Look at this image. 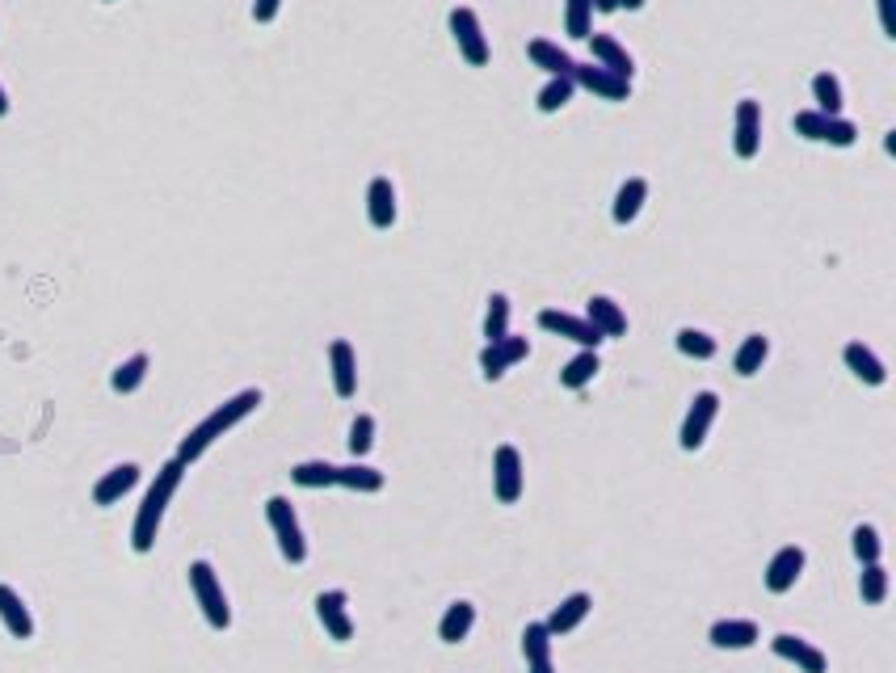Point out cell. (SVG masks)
<instances>
[{"mask_svg":"<svg viewBox=\"0 0 896 673\" xmlns=\"http://www.w3.org/2000/svg\"><path fill=\"white\" fill-rule=\"evenodd\" d=\"M602 371V362H598V350H581L577 358H568L564 362V371H560V383L564 387H585V383H594V375Z\"/></svg>","mask_w":896,"mask_h":673,"instance_id":"cell-29","label":"cell"},{"mask_svg":"<svg viewBox=\"0 0 896 673\" xmlns=\"http://www.w3.org/2000/svg\"><path fill=\"white\" fill-rule=\"evenodd\" d=\"M278 9H282V0H253V22H261V26L274 22Z\"/></svg>","mask_w":896,"mask_h":673,"instance_id":"cell-43","label":"cell"},{"mask_svg":"<svg viewBox=\"0 0 896 673\" xmlns=\"http://www.w3.org/2000/svg\"><path fill=\"white\" fill-rule=\"evenodd\" d=\"M678 350L686 354V358H699V362H707V358H716V337H707L703 329H678Z\"/></svg>","mask_w":896,"mask_h":673,"instance_id":"cell-38","label":"cell"},{"mask_svg":"<svg viewBox=\"0 0 896 673\" xmlns=\"http://www.w3.org/2000/svg\"><path fill=\"white\" fill-rule=\"evenodd\" d=\"M375 446V417L371 413H358L354 417V425H350V451H354V459H362L366 451Z\"/></svg>","mask_w":896,"mask_h":673,"instance_id":"cell-40","label":"cell"},{"mask_svg":"<svg viewBox=\"0 0 896 673\" xmlns=\"http://www.w3.org/2000/svg\"><path fill=\"white\" fill-rule=\"evenodd\" d=\"M329 366H333V387L341 400H350L358 392V354L350 341H333L329 345Z\"/></svg>","mask_w":896,"mask_h":673,"instance_id":"cell-18","label":"cell"},{"mask_svg":"<svg viewBox=\"0 0 896 673\" xmlns=\"http://www.w3.org/2000/svg\"><path fill=\"white\" fill-rule=\"evenodd\" d=\"M472 623H476V606L472 602H451V606H446V615H442V623H438V640L442 644H459V640H467Z\"/></svg>","mask_w":896,"mask_h":673,"instance_id":"cell-26","label":"cell"},{"mask_svg":"<svg viewBox=\"0 0 896 673\" xmlns=\"http://www.w3.org/2000/svg\"><path fill=\"white\" fill-rule=\"evenodd\" d=\"M266 522H270L274 539H278L282 560H287V564H303V560H308V539H303L299 518H295V505L287 497H270L266 501Z\"/></svg>","mask_w":896,"mask_h":673,"instance_id":"cell-4","label":"cell"},{"mask_svg":"<svg viewBox=\"0 0 896 673\" xmlns=\"http://www.w3.org/2000/svg\"><path fill=\"white\" fill-rule=\"evenodd\" d=\"M337 484L354 488V493H379L383 472H375V467H366V463H350V467H337Z\"/></svg>","mask_w":896,"mask_h":673,"instance_id":"cell-32","label":"cell"},{"mask_svg":"<svg viewBox=\"0 0 896 673\" xmlns=\"http://www.w3.org/2000/svg\"><path fill=\"white\" fill-rule=\"evenodd\" d=\"M585 320L594 324V329L602 333V337H623L627 333V312L619 308L610 295H594L589 299V308H585Z\"/></svg>","mask_w":896,"mask_h":673,"instance_id":"cell-22","label":"cell"},{"mask_svg":"<svg viewBox=\"0 0 896 673\" xmlns=\"http://www.w3.org/2000/svg\"><path fill=\"white\" fill-rule=\"evenodd\" d=\"M509 333V299L497 291V295H488V312H484V341L493 345V341H501Z\"/></svg>","mask_w":896,"mask_h":673,"instance_id":"cell-35","label":"cell"},{"mask_svg":"<svg viewBox=\"0 0 896 673\" xmlns=\"http://www.w3.org/2000/svg\"><path fill=\"white\" fill-rule=\"evenodd\" d=\"M568 76H573V85H577V89H589V93L602 97V101H627V97H631V80H623V76H615V72L598 68L594 59H589V64H573V68H568Z\"/></svg>","mask_w":896,"mask_h":673,"instance_id":"cell-10","label":"cell"},{"mask_svg":"<svg viewBox=\"0 0 896 673\" xmlns=\"http://www.w3.org/2000/svg\"><path fill=\"white\" fill-rule=\"evenodd\" d=\"M316 615H320V623H324V631L337 640V644H345L354 636V619H350V598L341 594V589H329V594H320L316 598Z\"/></svg>","mask_w":896,"mask_h":673,"instance_id":"cell-14","label":"cell"},{"mask_svg":"<svg viewBox=\"0 0 896 673\" xmlns=\"http://www.w3.org/2000/svg\"><path fill=\"white\" fill-rule=\"evenodd\" d=\"M589 610H594V598H589V594H568V598L552 610V615H547L543 627L552 631V640H556V636H568V631H577V627L585 623Z\"/></svg>","mask_w":896,"mask_h":673,"instance_id":"cell-20","label":"cell"},{"mask_svg":"<svg viewBox=\"0 0 896 673\" xmlns=\"http://www.w3.org/2000/svg\"><path fill=\"white\" fill-rule=\"evenodd\" d=\"M594 9L598 13H615V0H594Z\"/></svg>","mask_w":896,"mask_h":673,"instance_id":"cell-46","label":"cell"},{"mask_svg":"<svg viewBox=\"0 0 896 673\" xmlns=\"http://www.w3.org/2000/svg\"><path fill=\"white\" fill-rule=\"evenodd\" d=\"M480 371H484V379H501V375L509 371L497 345H484V350H480Z\"/></svg>","mask_w":896,"mask_h":673,"instance_id":"cell-42","label":"cell"},{"mask_svg":"<svg viewBox=\"0 0 896 673\" xmlns=\"http://www.w3.org/2000/svg\"><path fill=\"white\" fill-rule=\"evenodd\" d=\"M148 366H152V358H148V354H131V358H127V362H122V366H118V371L110 375V387H114V392H118V396H127V392H135V387H139V383H144V375H148Z\"/></svg>","mask_w":896,"mask_h":673,"instance_id":"cell-31","label":"cell"},{"mask_svg":"<svg viewBox=\"0 0 896 673\" xmlns=\"http://www.w3.org/2000/svg\"><path fill=\"white\" fill-rule=\"evenodd\" d=\"M615 9H627V13H636V9H644V0H615Z\"/></svg>","mask_w":896,"mask_h":673,"instance_id":"cell-45","label":"cell"},{"mask_svg":"<svg viewBox=\"0 0 896 673\" xmlns=\"http://www.w3.org/2000/svg\"><path fill=\"white\" fill-rule=\"evenodd\" d=\"M366 219H371V228H392L396 223V186L392 177H375L371 186H366Z\"/></svg>","mask_w":896,"mask_h":673,"instance_id":"cell-17","label":"cell"},{"mask_svg":"<svg viewBox=\"0 0 896 673\" xmlns=\"http://www.w3.org/2000/svg\"><path fill=\"white\" fill-rule=\"evenodd\" d=\"M526 488V472H522V455L518 446H497L493 455V493L501 505H514Z\"/></svg>","mask_w":896,"mask_h":673,"instance_id":"cell-9","label":"cell"},{"mask_svg":"<svg viewBox=\"0 0 896 673\" xmlns=\"http://www.w3.org/2000/svg\"><path fill=\"white\" fill-rule=\"evenodd\" d=\"M732 152L741 160H753L762 152V106L758 101H741L737 106V127H732Z\"/></svg>","mask_w":896,"mask_h":673,"instance_id":"cell-11","label":"cell"},{"mask_svg":"<svg viewBox=\"0 0 896 673\" xmlns=\"http://www.w3.org/2000/svg\"><path fill=\"white\" fill-rule=\"evenodd\" d=\"M181 476H186V463L169 459V463H165V467H160V472H156L152 488L144 493V505H139V514H135V526H131V547H135L139 556H148L152 547H156L160 522H165V509H169L173 493L181 488Z\"/></svg>","mask_w":896,"mask_h":673,"instance_id":"cell-2","label":"cell"},{"mask_svg":"<svg viewBox=\"0 0 896 673\" xmlns=\"http://www.w3.org/2000/svg\"><path fill=\"white\" fill-rule=\"evenodd\" d=\"M9 114V97H5V89H0V118Z\"/></svg>","mask_w":896,"mask_h":673,"instance_id":"cell-47","label":"cell"},{"mask_svg":"<svg viewBox=\"0 0 896 673\" xmlns=\"http://www.w3.org/2000/svg\"><path fill=\"white\" fill-rule=\"evenodd\" d=\"M573 93H577L573 76H552V80H547V85L539 89V101H535V106H539L543 114H556V110H564L568 101H573Z\"/></svg>","mask_w":896,"mask_h":673,"instance_id":"cell-33","label":"cell"},{"mask_svg":"<svg viewBox=\"0 0 896 673\" xmlns=\"http://www.w3.org/2000/svg\"><path fill=\"white\" fill-rule=\"evenodd\" d=\"M497 350H501V358H505V366H514V362H522L526 354H531V341L526 337H514V333H505L501 341H493Z\"/></svg>","mask_w":896,"mask_h":673,"instance_id":"cell-41","label":"cell"},{"mask_svg":"<svg viewBox=\"0 0 896 673\" xmlns=\"http://www.w3.org/2000/svg\"><path fill=\"white\" fill-rule=\"evenodd\" d=\"M812 101L821 114H842V80L833 72H817L812 76Z\"/></svg>","mask_w":896,"mask_h":673,"instance_id":"cell-30","label":"cell"},{"mask_svg":"<svg viewBox=\"0 0 896 673\" xmlns=\"http://www.w3.org/2000/svg\"><path fill=\"white\" fill-rule=\"evenodd\" d=\"M880 26L888 38H896V0H880Z\"/></svg>","mask_w":896,"mask_h":673,"instance_id":"cell-44","label":"cell"},{"mask_svg":"<svg viewBox=\"0 0 896 673\" xmlns=\"http://www.w3.org/2000/svg\"><path fill=\"white\" fill-rule=\"evenodd\" d=\"M796 135L812 139V144H829V148H854L859 127L842 114H821V110H800L796 114Z\"/></svg>","mask_w":896,"mask_h":673,"instance_id":"cell-5","label":"cell"},{"mask_svg":"<svg viewBox=\"0 0 896 673\" xmlns=\"http://www.w3.org/2000/svg\"><path fill=\"white\" fill-rule=\"evenodd\" d=\"M644 198H648V181H644V177H627L623 186H619V194H615V211H610L619 228H627V223L640 215Z\"/></svg>","mask_w":896,"mask_h":673,"instance_id":"cell-27","label":"cell"},{"mask_svg":"<svg viewBox=\"0 0 896 673\" xmlns=\"http://www.w3.org/2000/svg\"><path fill=\"white\" fill-rule=\"evenodd\" d=\"M770 648H775V657L791 661L800 673H829V657H825V652H821V648H812V644L800 640V636H791V631H783V636L770 640Z\"/></svg>","mask_w":896,"mask_h":673,"instance_id":"cell-12","label":"cell"},{"mask_svg":"<svg viewBox=\"0 0 896 673\" xmlns=\"http://www.w3.org/2000/svg\"><path fill=\"white\" fill-rule=\"evenodd\" d=\"M758 623L753 619H720L716 627H711V644L716 648H749V644H758Z\"/></svg>","mask_w":896,"mask_h":673,"instance_id":"cell-25","label":"cell"},{"mask_svg":"<svg viewBox=\"0 0 896 673\" xmlns=\"http://www.w3.org/2000/svg\"><path fill=\"white\" fill-rule=\"evenodd\" d=\"M0 623L9 627L13 640H30L34 636V619H30V606L22 602V594L9 585H0Z\"/></svg>","mask_w":896,"mask_h":673,"instance_id":"cell-21","label":"cell"},{"mask_svg":"<svg viewBox=\"0 0 896 673\" xmlns=\"http://www.w3.org/2000/svg\"><path fill=\"white\" fill-rule=\"evenodd\" d=\"M522 657H526V673H556L552 661V631L543 623H526L522 631Z\"/></svg>","mask_w":896,"mask_h":673,"instance_id":"cell-16","label":"cell"},{"mask_svg":"<svg viewBox=\"0 0 896 673\" xmlns=\"http://www.w3.org/2000/svg\"><path fill=\"white\" fill-rule=\"evenodd\" d=\"M190 589L198 598V610L215 631H228L232 627V606H228V594H223V581L215 577V568L207 560H194L190 564Z\"/></svg>","mask_w":896,"mask_h":673,"instance_id":"cell-3","label":"cell"},{"mask_svg":"<svg viewBox=\"0 0 896 673\" xmlns=\"http://www.w3.org/2000/svg\"><path fill=\"white\" fill-rule=\"evenodd\" d=\"M850 547H854V556H859V564H875V560H880V552H884L880 530H875V526H854Z\"/></svg>","mask_w":896,"mask_h":673,"instance_id":"cell-39","label":"cell"},{"mask_svg":"<svg viewBox=\"0 0 896 673\" xmlns=\"http://www.w3.org/2000/svg\"><path fill=\"white\" fill-rule=\"evenodd\" d=\"M842 358H846V366L854 375H859L867 387H884L888 383V371H884V362L875 358V350H867L863 341H850L846 350H842Z\"/></svg>","mask_w":896,"mask_h":673,"instance_id":"cell-23","label":"cell"},{"mask_svg":"<svg viewBox=\"0 0 896 673\" xmlns=\"http://www.w3.org/2000/svg\"><path fill=\"white\" fill-rule=\"evenodd\" d=\"M859 594H863L867 606H880V602L888 598V573H884V564H880V560H875V564H863Z\"/></svg>","mask_w":896,"mask_h":673,"instance_id":"cell-36","label":"cell"},{"mask_svg":"<svg viewBox=\"0 0 896 673\" xmlns=\"http://www.w3.org/2000/svg\"><path fill=\"white\" fill-rule=\"evenodd\" d=\"M589 43V55H594V64L598 68H606V72H615V76H623V80H631L636 76V59H631V51L619 43V38H610V34H589L585 38Z\"/></svg>","mask_w":896,"mask_h":673,"instance_id":"cell-13","label":"cell"},{"mask_svg":"<svg viewBox=\"0 0 896 673\" xmlns=\"http://www.w3.org/2000/svg\"><path fill=\"white\" fill-rule=\"evenodd\" d=\"M564 30L573 34V38H589V34H594V0H568Z\"/></svg>","mask_w":896,"mask_h":673,"instance_id":"cell-37","label":"cell"},{"mask_svg":"<svg viewBox=\"0 0 896 673\" xmlns=\"http://www.w3.org/2000/svg\"><path fill=\"white\" fill-rule=\"evenodd\" d=\"M291 480H295L299 488H329V484H337V467H333V463H324V459L295 463V467H291Z\"/></svg>","mask_w":896,"mask_h":673,"instance_id":"cell-34","label":"cell"},{"mask_svg":"<svg viewBox=\"0 0 896 673\" xmlns=\"http://www.w3.org/2000/svg\"><path fill=\"white\" fill-rule=\"evenodd\" d=\"M716 413H720V396L716 392H699L695 404L686 409L682 434H678L682 451H699V446L707 442V434H711V425H716Z\"/></svg>","mask_w":896,"mask_h":673,"instance_id":"cell-8","label":"cell"},{"mask_svg":"<svg viewBox=\"0 0 896 673\" xmlns=\"http://www.w3.org/2000/svg\"><path fill=\"white\" fill-rule=\"evenodd\" d=\"M539 329H543V333H556V337H564V341H577L581 350H598V345L606 341L585 316L560 312V308H543V312H539Z\"/></svg>","mask_w":896,"mask_h":673,"instance_id":"cell-7","label":"cell"},{"mask_svg":"<svg viewBox=\"0 0 896 673\" xmlns=\"http://www.w3.org/2000/svg\"><path fill=\"white\" fill-rule=\"evenodd\" d=\"M766 354H770V341H766L762 333H749V337L741 341V350H737V358H732V371H737L741 379H749V375H758V371H762V362H766Z\"/></svg>","mask_w":896,"mask_h":673,"instance_id":"cell-28","label":"cell"},{"mask_svg":"<svg viewBox=\"0 0 896 673\" xmlns=\"http://www.w3.org/2000/svg\"><path fill=\"white\" fill-rule=\"evenodd\" d=\"M526 55H531V64L543 68L547 76H568V68L577 64L573 55H568L560 43H552V38H531V47H526Z\"/></svg>","mask_w":896,"mask_h":673,"instance_id":"cell-24","label":"cell"},{"mask_svg":"<svg viewBox=\"0 0 896 673\" xmlns=\"http://www.w3.org/2000/svg\"><path fill=\"white\" fill-rule=\"evenodd\" d=\"M800 573H804V547H796V543L779 547L775 560L766 564V589L770 594H787V589H796Z\"/></svg>","mask_w":896,"mask_h":673,"instance_id":"cell-15","label":"cell"},{"mask_svg":"<svg viewBox=\"0 0 896 673\" xmlns=\"http://www.w3.org/2000/svg\"><path fill=\"white\" fill-rule=\"evenodd\" d=\"M257 404H261V392H257V387H249V392H240V396H232V400H223L211 417H202V421L194 425V430H190L186 438H181V446H177V455H173V459L190 467L198 455H207L211 446H215L223 434L232 430V425H240L249 413H257Z\"/></svg>","mask_w":896,"mask_h":673,"instance_id":"cell-1","label":"cell"},{"mask_svg":"<svg viewBox=\"0 0 896 673\" xmlns=\"http://www.w3.org/2000/svg\"><path fill=\"white\" fill-rule=\"evenodd\" d=\"M451 34H455V47H459V55L467 59L472 68H484L488 64V38H484V26H480V17H476V9H467V5H455L451 9Z\"/></svg>","mask_w":896,"mask_h":673,"instance_id":"cell-6","label":"cell"},{"mask_svg":"<svg viewBox=\"0 0 896 673\" xmlns=\"http://www.w3.org/2000/svg\"><path fill=\"white\" fill-rule=\"evenodd\" d=\"M135 484H139V467L135 463H118V467H110V472L93 484V501L97 505H118Z\"/></svg>","mask_w":896,"mask_h":673,"instance_id":"cell-19","label":"cell"}]
</instances>
